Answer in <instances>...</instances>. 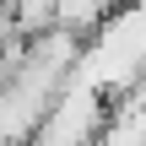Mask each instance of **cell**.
<instances>
[{
	"label": "cell",
	"instance_id": "1",
	"mask_svg": "<svg viewBox=\"0 0 146 146\" xmlns=\"http://www.w3.org/2000/svg\"><path fill=\"white\" fill-rule=\"evenodd\" d=\"M103 125H108L103 92L87 87V81H76V70H70V76L60 81L54 103L43 108L38 130L27 135V146H92L98 135H103Z\"/></svg>",
	"mask_w": 146,
	"mask_h": 146
}]
</instances>
